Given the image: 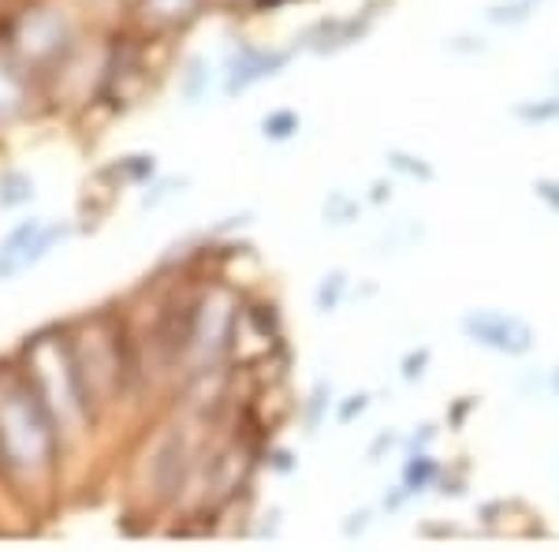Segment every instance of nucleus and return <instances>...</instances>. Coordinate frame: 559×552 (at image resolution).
<instances>
[{"instance_id":"obj_7","label":"nucleus","mask_w":559,"mask_h":552,"mask_svg":"<svg viewBox=\"0 0 559 552\" xmlns=\"http://www.w3.org/2000/svg\"><path fill=\"white\" fill-rule=\"evenodd\" d=\"M202 8V0H142V20L157 26H176L187 23Z\"/></svg>"},{"instance_id":"obj_14","label":"nucleus","mask_w":559,"mask_h":552,"mask_svg":"<svg viewBox=\"0 0 559 552\" xmlns=\"http://www.w3.org/2000/svg\"><path fill=\"white\" fill-rule=\"evenodd\" d=\"M340 292H344V277H340V273L324 277V284H321V292H318V306H321V310H332V306L340 303Z\"/></svg>"},{"instance_id":"obj_15","label":"nucleus","mask_w":559,"mask_h":552,"mask_svg":"<svg viewBox=\"0 0 559 552\" xmlns=\"http://www.w3.org/2000/svg\"><path fill=\"white\" fill-rule=\"evenodd\" d=\"M534 195H537L540 202H545L552 213H559V179H537V184H534Z\"/></svg>"},{"instance_id":"obj_16","label":"nucleus","mask_w":559,"mask_h":552,"mask_svg":"<svg viewBox=\"0 0 559 552\" xmlns=\"http://www.w3.org/2000/svg\"><path fill=\"white\" fill-rule=\"evenodd\" d=\"M395 165H400L403 172H414V176H421V179L432 176L429 165H421V161H414V157H403V153H395Z\"/></svg>"},{"instance_id":"obj_10","label":"nucleus","mask_w":559,"mask_h":552,"mask_svg":"<svg viewBox=\"0 0 559 552\" xmlns=\"http://www.w3.org/2000/svg\"><path fill=\"white\" fill-rule=\"evenodd\" d=\"M515 116L522 124H556L559 120V90L548 97H537V102L515 105Z\"/></svg>"},{"instance_id":"obj_11","label":"nucleus","mask_w":559,"mask_h":552,"mask_svg":"<svg viewBox=\"0 0 559 552\" xmlns=\"http://www.w3.org/2000/svg\"><path fill=\"white\" fill-rule=\"evenodd\" d=\"M23 97V86H20V75H15L8 64H0V113H12Z\"/></svg>"},{"instance_id":"obj_1","label":"nucleus","mask_w":559,"mask_h":552,"mask_svg":"<svg viewBox=\"0 0 559 552\" xmlns=\"http://www.w3.org/2000/svg\"><path fill=\"white\" fill-rule=\"evenodd\" d=\"M0 451L8 463L38 470L52 456V425L31 388L8 385L0 392Z\"/></svg>"},{"instance_id":"obj_17","label":"nucleus","mask_w":559,"mask_h":552,"mask_svg":"<svg viewBox=\"0 0 559 552\" xmlns=\"http://www.w3.org/2000/svg\"><path fill=\"white\" fill-rule=\"evenodd\" d=\"M426 362H429V351H418V355H411V359H407V369H403V374H407V377H418Z\"/></svg>"},{"instance_id":"obj_13","label":"nucleus","mask_w":559,"mask_h":552,"mask_svg":"<svg viewBox=\"0 0 559 552\" xmlns=\"http://www.w3.org/2000/svg\"><path fill=\"white\" fill-rule=\"evenodd\" d=\"M432 474H437V463H432L429 456H414L411 467H407V485H418V489L429 485Z\"/></svg>"},{"instance_id":"obj_9","label":"nucleus","mask_w":559,"mask_h":552,"mask_svg":"<svg viewBox=\"0 0 559 552\" xmlns=\"http://www.w3.org/2000/svg\"><path fill=\"white\" fill-rule=\"evenodd\" d=\"M179 470H183V441H168L165 448L157 451V463H153V474H157L160 489H173Z\"/></svg>"},{"instance_id":"obj_3","label":"nucleus","mask_w":559,"mask_h":552,"mask_svg":"<svg viewBox=\"0 0 559 552\" xmlns=\"http://www.w3.org/2000/svg\"><path fill=\"white\" fill-rule=\"evenodd\" d=\"M34 381L41 388V400L57 411L60 422L75 419L79 407H83V400H79L83 388H79L75 369H71V362H64L60 348H52V343L34 348Z\"/></svg>"},{"instance_id":"obj_4","label":"nucleus","mask_w":559,"mask_h":552,"mask_svg":"<svg viewBox=\"0 0 559 552\" xmlns=\"http://www.w3.org/2000/svg\"><path fill=\"white\" fill-rule=\"evenodd\" d=\"M228 332H231V303L224 295L205 298V306L194 318L198 351H202V355H216V351L224 348V340H228Z\"/></svg>"},{"instance_id":"obj_6","label":"nucleus","mask_w":559,"mask_h":552,"mask_svg":"<svg viewBox=\"0 0 559 552\" xmlns=\"http://www.w3.org/2000/svg\"><path fill=\"white\" fill-rule=\"evenodd\" d=\"M287 64V52H258V49H242L236 68H231V83L228 90L231 94H239V90L261 83V79L276 75L280 68Z\"/></svg>"},{"instance_id":"obj_2","label":"nucleus","mask_w":559,"mask_h":552,"mask_svg":"<svg viewBox=\"0 0 559 552\" xmlns=\"http://www.w3.org/2000/svg\"><path fill=\"white\" fill-rule=\"evenodd\" d=\"M463 332L477 348H489L496 355H511V359L530 355L537 343V332L530 329V321H522L519 314L508 310H471L463 318Z\"/></svg>"},{"instance_id":"obj_5","label":"nucleus","mask_w":559,"mask_h":552,"mask_svg":"<svg viewBox=\"0 0 559 552\" xmlns=\"http://www.w3.org/2000/svg\"><path fill=\"white\" fill-rule=\"evenodd\" d=\"M60 38H64V23H60V15L38 12V15H31V20L23 23L20 49L31 60H41V57H49V52L60 49Z\"/></svg>"},{"instance_id":"obj_8","label":"nucleus","mask_w":559,"mask_h":552,"mask_svg":"<svg viewBox=\"0 0 559 552\" xmlns=\"http://www.w3.org/2000/svg\"><path fill=\"white\" fill-rule=\"evenodd\" d=\"M540 4H545V0H503V4H492L489 12H485V20L492 26H519V23H526Z\"/></svg>"},{"instance_id":"obj_18","label":"nucleus","mask_w":559,"mask_h":552,"mask_svg":"<svg viewBox=\"0 0 559 552\" xmlns=\"http://www.w3.org/2000/svg\"><path fill=\"white\" fill-rule=\"evenodd\" d=\"M552 392H556V400H559V369L552 374Z\"/></svg>"},{"instance_id":"obj_12","label":"nucleus","mask_w":559,"mask_h":552,"mask_svg":"<svg viewBox=\"0 0 559 552\" xmlns=\"http://www.w3.org/2000/svg\"><path fill=\"white\" fill-rule=\"evenodd\" d=\"M261 128H265L269 139H287V134L299 131V116H295V113H273V116H265V124H261Z\"/></svg>"}]
</instances>
